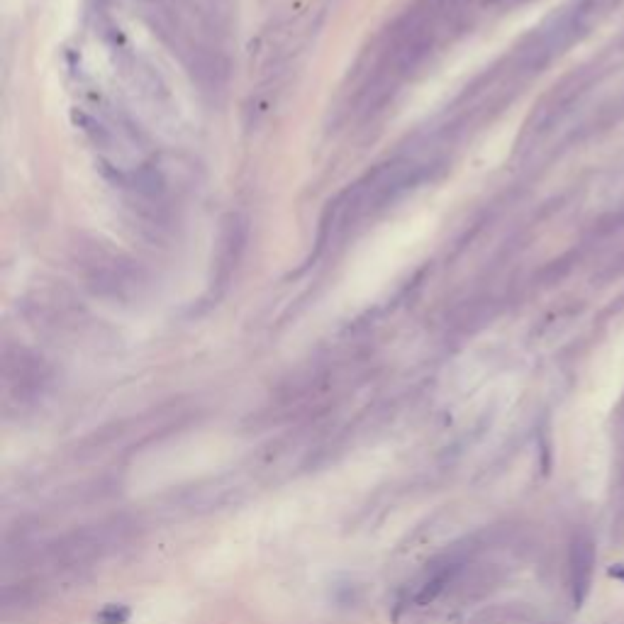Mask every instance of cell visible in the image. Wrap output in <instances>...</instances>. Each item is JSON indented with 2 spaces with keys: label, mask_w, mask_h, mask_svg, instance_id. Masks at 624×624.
<instances>
[{
  "label": "cell",
  "mask_w": 624,
  "mask_h": 624,
  "mask_svg": "<svg viewBox=\"0 0 624 624\" xmlns=\"http://www.w3.org/2000/svg\"><path fill=\"white\" fill-rule=\"evenodd\" d=\"M593 568H595V547L593 539L585 532L575 534L570 542L568 554V578H570V593H573L575 605H583L590 593L593 583Z\"/></svg>",
  "instance_id": "obj_1"
},
{
  "label": "cell",
  "mask_w": 624,
  "mask_h": 624,
  "mask_svg": "<svg viewBox=\"0 0 624 624\" xmlns=\"http://www.w3.org/2000/svg\"><path fill=\"white\" fill-rule=\"evenodd\" d=\"M132 617V610L127 605H118V602H110L103 610L95 615V622L98 624H127Z\"/></svg>",
  "instance_id": "obj_2"
}]
</instances>
